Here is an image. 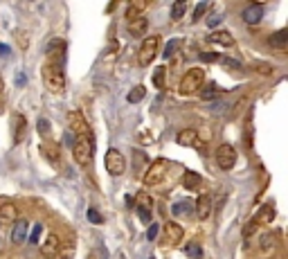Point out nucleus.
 Instances as JSON below:
<instances>
[{"label":"nucleus","mask_w":288,"mask_h":259,"mask_svg":"<svg viewBox=\"0 0 288 259\" xmlns=\"http://www.w3.org/2000/svg\"><path fill=\"white\" fill-rule=\"evenodd\" d=\"M43 84L45 88L52 93V95H63L65 93V74H63V68L57 65L54 61L43 65Z\"/></svg>","instance_id":"nucleus-1"},{"label":"nucleus","mask_w":288,"mask_h":259,"mask_svg":"<svg viewBox=\"0 0 288 259\" xmlns=\"http://www.w3.org/2000/svg\"><path fill=\"white\" fill-rule=\"evenodd\" d=\"M203 81H205V70H203V68H192V70H187L185 77L180 79L178 93H180V95H194V93H198V90H201Z\"/></svg>","instance_id":"nucleus-2"},{"label":"nucleus","mask_w":288,"mask_h":259,"mask_svg":"<svg viewBox=\"0 0 288 259\" xmlns=\"http://www.w3.org/2000/svg\"><path fill=\"white\" fill-rule=\"evenodd\" d=\"M72 156H75V160L81 164V167H86V164L92 160V156H95V144H92V135H86V138H77L75 140V147H72Z\"/></svg>","instance_id":"nucleus-3"},{"label":"nucleus","mask_w":288,"mask_h":259,"mask_svg":"<svg viewBox=\"0 0 288 259\" xmlns=\"http://www.w3.org/2000/svg\"><path fill=\"white\" fill-rule=\"evenodd\" d=\"M158 48H160V36H146L142 41V48L138 52V64L149 65L155 57H158Z\"/></svg>","instance_id":"nucleus-4"},{"label":"nucleus","mask_w":288,"mask_h":259,"mask_svg":"<svg viewBox=\"0 0 288 259\" xmlns=\"http://www.w3.org/2000/svg\"><path fill=\"white\" fill-rule=\"evenodd\" d=\"M104 167L111 176H122L124 169H126V160H124L122 151L117 149H108L106 156H104Z\"/></svg>","instance_id":"nucleus-5"},{"label":"nucleus","mask_w":288,"mask_h":259,"mask_svg":"<svg viewBox=\"0 0 288 259\" xmlns=\"http://www.w3.org/2000/svg\"><path fill=\"white\" fill-rule=\"evenodd\" d=\"M167 169H169V162H167L165 158L153 160V162H151V167L146 169V174H144V185H149V187L158 185V183L165 178Z\"/></svg>","instance_id":"nucleus-6"},{"label":"nucleus","mask_w":288,"mask_h":259,"mask_svg":"<svg viewBox=\"0 0 288 259\" xmlns=\"http://www.w3.org/2000/svg\"><path fill=\"white\" fill-rule=\"evenodd\" d=\"M216 164H219L223 171L234 169V164H236V149L232 147V144H221V147L216 149Z\"/></svg>","instance_id":"nucleus-7"},{"label":"nucleus","mask_w":288,"mask_h":259,"mask_svg":"<svg viewBox=\"0 0 288 259\" xmlns=\"http://www.w3.org/2000/svg\"><path fill=\"white\" fill-rule=\"evenodd\" d=\"M68 129L72 133H77L79 138H86V135H90V131H88V122L84 120V115H81L79 111H70L68 113Z\"/></svg>","instance_id":"nucleus-8"},{"label":"nucleus","mask_w":288,"mask_h":259,"mask_svg":"<svg viewBox=\"0 0 288 259\" xmlns=\"http://www.w3.org/2000/svg\"><path fill=\"white\" fill-rule=\"evenodd\" d=\"M182 237H185V230H182L178 223L169 221L165 226V243L167 246H178V243L182 241Z\"/></svg>","instance_id":"nucleus-9"},{"label":"nucleus","mask_w":288,"mask_h":259,"mask_svg":"<svg viewBox=\"0 0 288 259\" xmlns=\"http://www.w3.org/2000/svg\"><path fill=\"white\" fill-rule=\"evenodd\" d=\"M194 210H196V217L201 219V221L209 219V214H212V194H201L198 196L196 203H194Z\"/></svg>","instance_id":"nucleus-10"},{"label":"nucleus","mask_w":288,"mask_h":259,"mask_svg":"<svg viewBox=\"0 0 288 259\" xmlns=\"http://www.w3.org/2000/svg\"><path fill=\"white\" fill-rule=\"evenodd\" d=\"M259 248H261L263 255L277 253V248H279V237H277V232H263L261 237H259Z\"/></svg>","instance_id":"nucleus-11"},{"label":"nucleus","mask_w":288,"mask_h":259,"mask_svg":"<svg viewBox=\"0 0 288 259\" xmlns=\"http://www.w3.org/2000/svg\"><path fill=\"white\" fill-rule=\"evenodd\" d=\"M126 30H128V34H131V36L144 38V34H146V30H149V21H146V16L142 14V16L133 18V21H128Z\"/></svg>","instance_id":"nucleus-12"},{"label":"nucleus","mask_w":288,"mask_h":259,"mask_svg":"<svg viewBox=\"0 0 288 259\" xmlns=\"http://www.w3.org/2000/svg\"><path fill=\"white\" fill-rule=\"evenodd\" d=\"M151 210H153V198L149 194H142L138 201V217L142 223H151Z\"/></svg>","instance_id":"nucleus-13"},{"label":"nucleus","mask_w":288,"mask_h":259,"mask_svg":"<svg viewBox=\"0 0 288 259\" xmlns=\"http://www.w3.org/2000/svg\"><path fill=\"white\" fill-rule=\"evenodd\" d=\"M263 18V5H248L246 9H243V21L248 23V25H257V23Z\"/></svg>","instance_id":"nucleus-14"},{"label":"nucleus","mask_w":288,"mask_h":259,"mask_svg":"<svg viewBox=\"0 0 288 259\" xmlns=\"http://www.w3.org/2000/svg\"><path fill=\"white\" fill-rule=\"evenodd\" d=\"M176 142L180 144V147H194V144L198 142V131L196 129H182L176 135Z\"/></svg>","instance_id":"nucleus-15"},{"label":"nucleus","mask_w":288,"mask_h":259,"mask_svg":"<svg viewBox=\"0 0 288 259\" xmlns=\"http://www.w3.org/2000/svg\"><path fill=\"white\" fill-rule=\"evenodd\" d=\"M45 52L50 54V57H57L59 61L57 64H63V54H65V43L61 41V38H54V41H50L48 43V48H45Z\"/></svg>","instance_id":"nucleus-16"},{"label":"nucleus","mask_w":288,"mask_h":259,"mask_svg":"<svg viewBox=\"0 0 288 259\" xmlns=\"http://www.w3.org/2000/svg\"><path fill=\"white\" fill-rule=\"evenodd\" d=\"M61 248V241L57 234H50L48 239H45V243H43V255H45V259H52V255H57Z\"/></svg>","instance_id":"nucleus-17"},{"label":"nucleus","mask_w":288,"mask_h":259,"mask_svg":"<svg viewBox=\"0 0 288 259\" xmlns=\"http://www.w3.org/2000/svg\"><path fill=\"white\" fill-rule=\"evenodd\" d=\"M41 154L45 156V158H48L52 164H59L61 162V151H59V147H57V144L43 142L41 144Z\"/></svg>","instance_id":"nucleus-18"},{"label":"nucleus","mask_w":288,"mask_h":259,"mask_svg":"<svg viewBox=\"0 0 288 259\" xmlns=\"http://www.w3.org/2000/svg\"><path fill=\"white\" fill-rule=\"evenodd\" d=\"M11 124H14V142H18V140H23V135H25V115H21V113H16V115L11 117Z\"/></svg>","instance_id":"nucleus-19"},{"label":"nucleus","mask_w":288,"mask_h":259,"mask_svg":"<svg viewBox=\"0 0 288 259\" xmlns=\"http://www.w3.org/2000/svg\"><path fill=\"white\" fill-rule=\"evenodd\" d=\"M11 241L16 243H23V241H27V221L25 219H21V221L14 226V230H11Z\"/></svg>","instance_id":"nucleus-20"},{"label":"nucleus","mask_w":288,"mask_h":259,"mask_svg":"<svg viewBox=\"0 0 288 259\" xmlns=\"http://www.w3.org/2000/svg\"><path fill=\"white\" fill-rule=\"evenodd\" d=\"M182 185H185L187 190H198V187L203 185V176L196 174V171H185V176H182Z\"/></svg>","instance_id":"nucleus-21"},{"label":"nucleus","mask_w":288,"mask_h":259,"mask_svg":"<svg viewBox=\"0 0 288 259\" xmlns=\"http://www.w3.org/2000/svg\"><path fill=\"white\" fill-rule=\"evenodd\" d=\"M268 43H270V48H275V50H284L288 43V30H279V32L270 34Z\"/></svg>","instance_id":"nucleus-22"},{"label":"nucleus","mask_w":288,"mask_h":259,"mask_svg":"<svg viewBox=\"0 0 288 259\" xmlns=\"http://www.w3.org/2000/svg\"><path fill=\"white\" fill-rule=\"evenodd\" d=\"M209 41L216 43V45H225V48H230V45L234 43V38H232V34H230L228 30H216V32L209 36Z\"/></svg>","instance_id":"nucleus-23"},{"label":"nucleus","mask_w":288,"mask_h":259,"mask_svg":"<svg viewBox=\"0 0 288 259\" xmlns=\"http://www.w3.org/2000/svg\"><path fill=\"white\" fill-rule=\"evenodd\" d=\"M216 97H221V88L216 86V81H209L205 88H201V99L203 101H212Z\"/></svg>","instance_id":"nucleus-24"},{"label":"nucleus","mask_w":288,"mask_h":259,"mask_svg":"<svg viewBox=\"0 0 288 259\" xmlns=\"http://www.w3.org/2000/svg\"><path fill=\"white\" fill-rule=\"evenodd\" d=\"M18 217V207L14 203H2L0 205V219L2 221H14Z\"/></svg>","instance_id":"nucleus-25"},{"label":"nucleus","mask_w":288,"mask_h":259,"mask_svg":"<svg viewBox=\"0 0 288 259\" xmlns=\"http://www.w3.org/2000/svg\"><path fill=\"white\" fill-rule=\"evenodd\" d=\"M171 212H173V217H189L194 212V205L189 201H182V203H176V205L171 207Z\"/></svg>","instance_id":"nucleus-26"},{"label":"nucleus","mask_w":288,"mask_h":259,"mask_svg":"<svg viewBox=\"0 0 288 259\" xmlns=\"http://www.w3.org/2000/svg\"><path fill=\"white\" fill-rule=\"evenodd\" d=\"M272 219H275V210H272L270 205H263L261 210H259V214H257V219L255 221L261 226V223H270Z\"/></svg>","instance_id":"nucleus-27"},{"label":"nucleus","mask_w":288,"mask_h":259,"mask_svg":"<svg viewBox=\"0 0 288 259\" xmlns=\"http://www.w3.org/2000/svg\"><path fill=\"white\" fill-rule=\"evenodd\" d=\"M144 95H146V88H144V86H135V88L126 95V101L128 104H138V101L144 99Z\"/></svg>","instance_id":"nucleus-28"},{"label":"nucleus","mask_w":288,"mask_h":259,"mask_svg":"<svg viewBox=\"0 0 288 259\" xmlns=\"http://www.w3.org/2000/svg\"><path fill=\"white\" fill-rule=\"evenodd\" d=\"M187 11V2L182 0V2H173V7H171V21H180L182 16H185Z\"/></svg>","instance_id":"nucleus-29"},{"label":"nucleus","mask_w":288,"mask_h":259,"mask_svg":"<svg viewBox=\"0 0 288 259\" xmlns=\"http://www.w3.org/2000/svg\"><path fill=\"white\" fill-rule=\"evenodd\" d=\"M165 77H167V70H165V68H158V70L153 72V86H155L158 90L165 88Z\"/></svg>","instance_id":"nucleus-30"},{"label":"nucleus","mask_w":288,"mask_h":259,"mask_svg":"<svg viewBox=\"0 0 288 259\" xmlns=\"http://www.w3.org/2000/svg\"><path fill=\"white\" fill-rule=\"evenodd\" d=\"M219 64L225 65L228 70H232V72H234V70L239 72V70H241V64H239V61H234V59H230V57H219Z\"/></svg>","instance_id":"nucleus-31"},{"label":"nucleus","mask_w":288,"mask_h":259,"mask_svg":"<svg viewBox=\"0 0 288 259\" xmlns=\"http://www.w3.org/2000/svg\"><path fill=\"white\" fill-rule=\"evenodd\" d=\"M86 217H88V221H90V223H95V226H102V223H104V217L95 210V207H88Z\"/></svg>","instance_id":"nucleus-32"},{"label":"nucleus","mask_w":288,"mask_h":259,"mask_svg":"<svg viewBox=\"0 0 288 259\" xmlns=\"http://www.w3.org/2000/svg\"><path fill=\"white\" fill-rule=\"evenodd\" d=\"M41 232H43V226H41V223H36V226L32 227V232L27 234L29 243H38V239H41Z\"/></svg>","instance_id":"nucleus-33"},{"label":"nucleus","mask_w":288,"mask_h":259,"mask_svg":"<svg viewBox=\"0 0 288 259\" xmlns=\"http://www.w3.org/2000/svg\"><path fill=\"white\" fill-rule=\"evenodd\" d=\"M178 45H180V41H178V38H171L169 43H167V48H165V54H162V57H173V50L178 48Z\"/></svg>","instance_id":"nucleus-34"},{"label":"nucleus","mask_w":288,"mask_h":259,"mask_svg":"<svg viewBox=\"0 0 288 259\" xmlns=\"http://www.w3.org/2000/svg\"><path fill=\"white\" fill-rule=\"evenodd\" d=\"M255 70L259 74H263V77H270L275 70H272V65H268V64H255Z\"/></svg>","instance_id":"nucleus-35"},{"label":"nucleus","mask_w":288,"mask_h":259,"mask_svg":"<svg viewBox=\"0 0 288 259\" xmlns=\"http://www.w3.org/2000/svg\"><path fill=\"white\" fill-rule=\"evenodd\" d=\"M187 255L192 259H198L201 257V246H198V243H189V246H187Z\"/></svg>","instance_id":"nucleus-36"},{"label":"nucleus","mask_w":288,"mask_h":259,"mask_svg":"<svg viewBox=\"0 0 288 259\" xmlns=\"http://www.w3.org/2000/svg\"><path fill=\"white\" fill-rule=\"evenodd\" d=\"M133 160H135V169L140 171V167H142V162H146V156H144L142 151H138V149H135V151H133Z\"/></svg>","instance_id":"nucleus-37"},{"label":"nucleus","mask_w":288,"mask_h":259,"mask_svg":"<svg viewBox=\"0 0 288 259\" xmlns=\"http://www.w3.org/2000/svg\"><path fill=\"white\" fill-rule=\"evenodd\" d=\"M59 259H72L75 257V248L72 246H65V248H59Z\"/></svg>","instance_id":"nucleus-38"},{"label":"nucleus","mask_w":288,"mask_h":259,"mask_svg":"<svg viewBox=\"0 0 288 259\" xmlns=\"http://www.w3.org/2000/svg\"><path fill=\"white\" fill-rule=\"evenodd\" d=\"M158 232H160V227L155 226H149V232H146V239H149V241H155V239H158Z\"/></svg>","instance_id":"nucleus-39"},{"label":"nucleus","mask_w":288,"mask_h":259,"mask_svg":"<svg viewBox=\"0 0 288 259\" xmlns=\"http://www.w3.org/2000/svg\"><path fill=\"white\" fill-rule=\"evenodd\" d=\"M50 131V122L43 117V120H38V133H43V135H48Z\"/></svg>","instance_id":"nucleus-40"},{"label":"nucleus","mask_w":288,"mask_h":259,"mask_svg":"<svg viewBox=\"0 0 288 259\" xmlns=\"http://www.w3.org/2000/svg\"><path fill=\"white\" fill-rule=\"evenodd\" d=\"M257 227H259V223H257V221H250L246 227H243V234H246V237H250L252 232H257Z\"/></svg>","instance_id":"nucleus-41"},{"label":"nucleus","mask_w":288,"mask_h":259,"mask_svg":"<svg viewBox=\"0 0 288 259\" xmlns=\"http://www.w3.org/2000/svg\"><path fill=\"white\" fill-rule=\"evenodd\" d=\"M205 11H207V2H201V5H198L196 9H194V18H196V21H198V18L203 16Z\"/></svg>","instance_id":"nucleus-42"},{"label":"nucleus","mask_w":288,"mask_h":259,"mask_svg":"<svg viewBox=\"0 0 288 259\" xmlns=\"http://www.w3.org/2000/svg\"><path fill=\"white\" fill-rule=\"evenodd\" d=\"M221 21H223V18H221L219 14H214L212 18H207V25L209 27H216V25H221Z\"/></svg>","instance_id":"nucleus-43"},{"label":"nucleus","mask_w":288,"mask_h":259,"mask_svg":"<svg viewBox=\"0 0 288 259\" xmlns=\"http://www.w3.org/2000/svg\"><path fill=\"white\" fill-rule=\"evenodd\" d=\"M201 57H203V61H219V54H212V52H205Z\"/></svg>","instance_id":"nucleus-44"},{"label":"nucleus","mask_w":288,"mask_h":259,"mask_svg":"<svg viewBox=\"0 0 288 259\" xmlns=\"http://www.w3.org/2000/svg\"><path fill=\"white\" fill-rule=\"evenodd\" d=\"M0 52H2V57H7L9 54V45H0Z\"/></svg>","instance_id":"nucleus-45"},{"label":"nucleus","mask_w":288,"mask_h":259,"mask_svg":"<svg viewBox=\"0 0 288 259\" xmlns=\"http://www.w3.org/2000/svg\"><path fill=\"white\" fill-rule=\"evenodd\" d=\"M16 86H25V77H23V74L21 77H16Z\"/></svg>","instance_id":"nucleus-46"},{"label":"nucleus","mask_w":288,"mask_h":259,"mask_svg":"<svg viewBox=\"0 0 288 259\" xmlns=\"http://www.w3.org/2000/svg\"><path fill=\"white\" fill-rule=\"evenodd\" d=\"M2 88H5V81H2V77H0V93H2Z\"/></svg>","instance_id":"nucleus-47"},{"label":"nucleus","mask_w":288,"mask_h":259,"mask_svg":"<svg viewBox=\"0 0 288 259\" xmlns=\"http://www.w3.org/2000/svg\"><path fill=\"white\" fill-rule=\"evenodd\" d=\"M151 259H153V257H151Z\"/></svg>","instance_id":"nucleus-48"}]
</instances>
